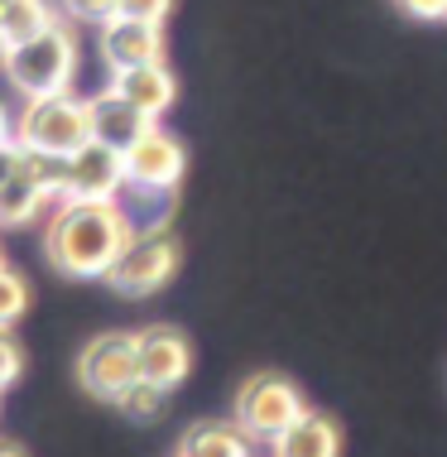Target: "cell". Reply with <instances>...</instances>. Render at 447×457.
<instances>
[{
	"instance_id": "6da1fadb",
	"label": "cell",
	"mask_w": 447,
	"mask_h": 457,
	"mask_svg": "<svg viewBox=\"0 0 447 457\" xmlns=\"http://www.w3.org/2000/svg\"><path fill=\"white\" fill-rule=\"evenodd\" d=\"M130 237L135 221L120 203H58L44 231V251L72 279H106Z\"/></svg>"
},
{
	"instance_id": "7a4b0ae2",
	"label": "cell",
	"mask_w": 447,
	"mask_h": 457,
	"mask_svg": "<svg viewBox=\"0 0 447 457\" xmlns=\"http://www.w3.org/2000/svg\"><path fill=\"white\" fill-rule=\"evenodd\" d=\"M0 68H5L10 87H15L24 102L72 92V78H78V34L58 20L54 29L39 34V39H24L15 48H5V63Z\"/></svg>"
},
{
	"instance_id": "3957f363",
	"label": "cell",
	"mask_w": 447,
	"mask_h": 457,
	"mask_svg": "<svg viewBox=\"0 0 447 457\" xmlns=\"http://www.w3.org/2000/svg\"><path fill=\"white\" fill-rule=\"evenodd\" d=\"M15 140L24 150H44V154H78L92 140V111L82 96L58 92V96H34L24 102L15 116Z\"/></svg>"
},
{
	"instance_id": "277c9868",
	"label": "cell",
	"mask_w": 447,
	"mask_h": 457,
	"mask_svg": "<svg viewBox=\"0 0 447 457\" xmlns=\"http://www.w3.org/2000/svg\"><path fill=\"white\" fill-rule=\"evenodd\" d=\"M303 414H308L303 390H298L289 376H279V370H260V376H251L241 390H236V404H231V419L245 428L251 443H275L284 428L298 424Z\"/></svg>"
},
{
	"instance_id": "5b68a950",
	"label": "cell",
	"mask_w": 447,
	"mask_h": 457,
	"mask_svg": "<svg viewBox=\"0 0 447 457\" xmlns=\"http://www.w3.org/2000/svg\"><path fill=\"white\" fill-rule=\"evenodd\" d=\"M173 275H178V241H173L169 227H149V231H135L126 241V251L106 270V284L120 299H149Z\"/></svg>"
},
{
	"instance_id": "8992f818",
	"label": "cell",
	"mask_w": 447,
	"mask_h": 457,
	"mask_svg": "<svg viewBox=\"0 0 447 457\" xmlns=\"http://www.w3.org/2000/svg\"><path fill=\"white\" fill-rule=\"evenodd\" d=\"M78 380L87 395L116 404L140 380V342L135 332H102L78 352Z\"/></svg>"
},
{
	"instance_id": "52a82bcc",
	"label": "cell",
	"mask_w": 447,
	"mask_h": 457,
	"mask_svg": "<svg viewBox=\"0 0 447 457\" xmlns=\"http://www.w3.org/2000/svg\"><path fill=\"white\" fill-rule=\"evenodd\" d=\"M126 188H130V174H126V154L120 150H111L102 140H87L72 154L68 203H120Z\"/></svg>"
},
{
	"instance_id": "ba28073f",
	"label": "cell",
	"mask_w": 447,
	"mask_h": 457,
	"mask_svg": "<svg viewBox=\"0 0 447 457\" xmlns=\"http://www.w3.org/2000/svg\"><path fill=\"white\" fill-rule=\"evenodd\" d=\"M188 169V154L183 145L173 140L169 130L149 126L140 140L126 150V174H130V188H159V193H173Z\"/></svg>"
},
{
	"instance_id": "9c48e42d",
	"label": "cell",
	"mask_w": 447,
	"mask_h": 457,
	"mask_svg": "<svg viewBox=\"0 0 447 457\" xmlns=\"http://www.w3.org/2000/svg\"><path fill=\"white\" fill-rule=\"evenodd\" d=\"M102 29V63L111 72H130V68H149V63H164V29L130 15H111Z\"/></svg>"
},
{
	"instance_id": "30bf717a",
	"label": "cell",
	"mask_w": 447,
	"mask_h": 457,
	"mask_svg": "<svg viewBox=\"0 0 447 457\" xmlns=\"http://www.w3.org/2000/svg\"><path fill=\"white\" fill-rule=\"evenodd\" d=\"M140 342V376L154 380V386H183L193 376V342L183 337L173 323H154V328H140L135 332Z\"/></svg>"
},
{
	"instance_id": "8fae6325",
	"label": "cell",
	"mask_w": 447,
	"mask_h": 457,
	"mask_svg": "<svg viewBox=\"0 0 447 457\" xmlns=\"http://www.w3.org/2000/svg\"><path fill=\"white\" fill-rule=\"evenodd\" d=\"M87 111H92V140H102V145H111V150H120V154L154 126V120H149L135 102H126L116 87L87 96Z\"/></svg>"
},
{
	"instance_id": "7c38bea8",
	"label": "cell",
	"mask_w": 447,
	"mask_h": 457,
	"mask_svg": "<svg viewBox=\"0 0 447 457\" xmlns=\"http://www.w3.org/2000/svg\"><path fill=\"white\" fill-rule=\"evenodd\" d=\"M269 457H342V428L327 414L308 410L298 424H289L269 443Z\"/></svg>"
},
{
	"instance_id": "4fadbf2b",
	"label": "cell",
	"mask_w": 447,
	"mask_h": 457,
	"mask_svg": "<svg viewBox=\"0 0 447 457\" xmlns=\"http://www.w3.org/2000/svg\"><path fill=\"white\" fill-rule=\"evenodd\" d=\"M126 102H135L145 111L149 120H159L164 111L173 106V96H178V82H173V72L164 63H149V68H130V72H116V82H111Z\"/></svg>"
},
{
	"instance_id": "5bb4252c",
	"label": "cell",
	"mask_w": 447,
	"mask_h": 457,
	"mask_svg": "<svg viewBox=\"0 0 447 457\" xmlns=\"http://www.w3.org/2000/svg\"><path fill=\"white\" fill-rule=\"evenodd\" d=\"M255 443L236 419H217V424H193L178 438V457H251Z\"/></svg>"
},
{
	"instance_id": "9a60e30c",
	"label": "cell",
	"mask_w": 447,
	"mask_h": 457,
	"mask_svg": "<svg viewBox=\"0 0 447 457\" xmlns=\"http://www.w3.org/2000/svg\"><path fill=\"white\" fill-rule=\"evenodd\" d=\"M54 24H58L54 0H0V39H5V48H15L24 39H39Z\"/></svg>"
},
{
	"instance_id": "2e32d148",
	"label": "cell",
	"mask_w": 447,
	"mask_h": 457,
	"mask_svg": "<svg viewBox=\"0 0 447 457\" xmlns=\"http://www.w3.org/2000/svg\"><path fill=\"white\" fill-rule=\"evenodd\" d=\"M48 203H54V197H48L39 183H34V179L20 169L15 179L0 183V227H29V221L44 217Z\"/></svg>"
},
{
	"instance_id": "e0dca14e",
	"label": "cell",
	"mask_w": 447,
	"mask_h": 457,
	"mask_svg": "<svg viewBox=\"0 0 447 457\" xmlns=\"http://www.w3.org/2000/svg\"><path fill=\"white\" fill-rule=\"evenodd\" d=\"M24 150V145H20ZM20 169L29 174L54 203H68V183H72V154H44V150H24Z\"/></svg>"
},
{
	"instance_id": "ac0fdd59",
	"label": "cell",
	"mask_w": 447,
	"mask_h": 457,
	"mask_svg": "<svg viewBox=\"0 0 447 457\" xmlns=\"http://www.w3.org/2000/svg\"><path fill=\"white\" fill-rule=\"evenodd\" d=\"M164 404H169V390L164 386H154V380H135V386L116 400V410L130 419V424H154L159 414H164Z\"/></svg>"
},
{
	"instance_id": "d6986e66",
	"label": "cell",
	"mask_w": 447,
	"mask_h": 457,
	"mask_svg": "<svg viewBox=\"0 0 447 457\" xmlns=\"http://www.w3.org/2000/svg\"><path fill=\"white\" fill-rule=\"evenodd\" d=\"M29 308V284H24L10 265H0V328H15Z\"/></svg>"
},
{
	"instance_id": "ffe728a7",
	"label": "cell",
	"mask_w": 447,
	"mask_h": 457,
	"mask_svg": "<svg viewBox=\"0 0 447 457\" xmlns=\"http://www.w3.org/2000/svg\"><path fill=\"white\" fill-rule=\"evenodd\" d=\"M20 370H24V352H20V342L10 337V328H0V390L15 386Z\"/></svg>"
},
{
	"instance_id": "44dd1931",
	"label": "cell",
	"mask_w": 447,
	"mask_h": 457,
	"mask_svg": "<svg viewBox=\"0 0 447 457\" xmlns=\"http://www.w3.org/2000/svg\"><path fill=\"white\" fill-rule=\"evenodd\" d=\"M169 10H173V0H120L116 15H130V20H145V24H159V29H164Z\"/></svg>"
},
{
	"instance_id": "7402d4cb",
	"label": "cell",
	"mask_w": 447,
	"mask_h": 457,
	"mask_svg": "<svg viewBox=\"0 0 447 457\" xmlns=\"http://www.w3.org/2000/svg\"><path fill=\"white\" fill-rule=\"evenodd\" d=\"M63 10L72 20H87V24H106L111 15L120 10V0H63Z\"/></svg>"
},
{
	"instance_id": "603a6c76",
	"label": "cell",
	"mask_w": 447,
	"mask_h": 457,
	"mask_svg": "<svg viewBox=\"0 0 447 457\" xmlns=\"http://www.w3.org/2000/svg\"><path fill=\"white\" fill-rule=\"evenodd\" d=\"M414 20H447V0H394Z\"/></svg>"
},
{
	"instance_id": "cb8c5ba5",
	"label": "cell",
	"mask_w": 447,
	"mask_h": 457,
	"mask_svg": "<svg viewBox=\"0 0 447 457\" xmlns=\"http://www.w3.org/2000/svg\"><path fill=\"white\" fill-rule=\"evenodd\" d=\"M20 140H5V145H0V183H5V179H15L20 174Z\"/></svg>"
},
{
	"instance_id": "d4e9b609",
	"label": "cell",
	"mask_w": 447,
	"mask_h": 457,
	"mask_svg": "<svg viewBox=\"0 0 447 457\" xmlns=\"http://www.w3.org/2000/svg\"><path fill=\"white\" fill-rule=\"evenodd\" d=\"M0 457H24L20 443H10V438H0Z\"/></svg>"
},
{
	"instance_id": "484cf974",
	"label": "cell",
	"mask_w": 447,
	"mask_h": 457,
	"mask_svg": "<svg viewBox=\"0 0 447 457\" xmlns=\"http://www.w3.org/2000/svg\"><path fill=\"white\" fill-rule=\"evenodd\" d=\"M0 63H5V39H0Z\"/></svg>"
},
{
	"instance_id": "4316f807",
	"label": "cell",
	"mask_w": 447,
	"mask_h": 457,
	"mask_svg": "<svg viewBox=\"0 0 447 457\" xmlns=\"http://www.w3.org/2000/svg\"><path fill=\"white\" fill-rule=\"evenodd\" d=\"M0 265H5V255H0Z\"/></svg>"
}]
</instances>
